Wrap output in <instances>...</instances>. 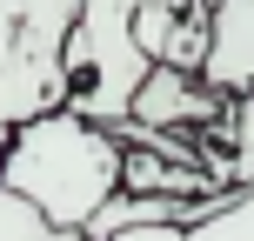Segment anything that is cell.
<instances>
[{
  "label": "cell",
  "mask_w": 254,
  "mask_h": 241,
  "mask_svg": "<svg viewBox=\"0 0 254 241\" xmlns=\"http://www.w3.org/2000/svg\"><path fill=\"white\" fill-rule=\"evenodd\" d=\"M0 188H13L40 221L80 235L121 194V141L114 127L80 121L74 107H47L13 127L0 154Z\"/></svg>",
  "instance_id": "cell-1"
},
{
  "label": "cell",
  "mask_w": 254,
  "mask_h": 241,
  "mask_svg": "<svg viewBox=\"0 0 254 241\" xmlns=\"http://www.w3.org/2000/svg\"><path fill=\"white\" fill-rule=\"evenodd\" d=\"M80 0H0V127L67 101V34Z\"/></svg>",
  "instance_id": "cell-2"
},
{
  "label": "cell",
  "mask_w": 254,
  "mask_h": 241,
  "mask_svg": "<svg viewBox=\"0 0 254 241\" xmlns=\"http://www.w3.org/2000/svg\"><path fill=\"white\" fill-rule=\"evenodd\" d=\"M221 101H228V94H214L201 74L147 67V80L134 87V107H127V121L114 127V141H134V134H201V127H214Z\"/></svg>",
  "instance_id": "cell-3"
},
{
  "label": "cell",
  "mask_w": 254,
  "mask_h": 241,
  "mask_svg": "<svg viewBox=\"0 0 254 241\" xmlns=\"http://www.w3.org/2000/svg\"><path fill=\"white\" fill-rule=\"evenodd\" d=\"M221 181L207 167H188V161H167V154H147V148L121 141V194H181V201H201Z\"/></svg>",
  "instance_id": "cell-4"
},
{
  "label": "cell",
  "mask_w": 254,
  "mask_h": 241,
  "mask_svg": "<svg viewBox=\"0 0 254 241\" xmlns=\"http://www.w3.org/2000/svg\"><path fill=\"white\" fill-rule=\"evenodd\" d=\"M188 241H254V181L248 188H221L207 215L188 228Z\"/></svg>",
  "instance_id": "cell-5"
},
{
  "label": "cell",
  "mask_w": 254,
  "mask_h": 241,
  "mask_svg": "<svg viewBox=\"0 0 254 241\" xmlns=\"http://www.w3.org/2000/svg\"><path fill=\"white\" fill-rule=\"evenodd\" d=\"M0 241H87V235H67L54 221H40L13 188H0Z\"/></svg>",
  "instance_id": "cell-6"
},
{
  "label": "cell",
  "mask_w": 254,
  "mask_h": 241,
  "mask_svg": "<svg viewBox=\"0 0 254 241\" xmlns=\"http://www.w3.org/2000/svg\"><path fill=\"white\" fill-rule=\"evenodd\" d=\"M114 241H188V228H127Z\"/></svg>",
  "instance_id": "cell-7"
},
{
  "label": "cell",
  "mask_w": 254,
  "mask_h": 241,
  "mask_svg": "<svg viewBox=\"0 0 254 241\" xmlns=\"http://www.w3.org/2000/svg\"><path fill=\"white\" fill-rule=\"evenodd\" d=\"M7 141H13V127H0V154H7Z\"/></svg>",
  "instance_id": "cell-8"
}]
</instances>
